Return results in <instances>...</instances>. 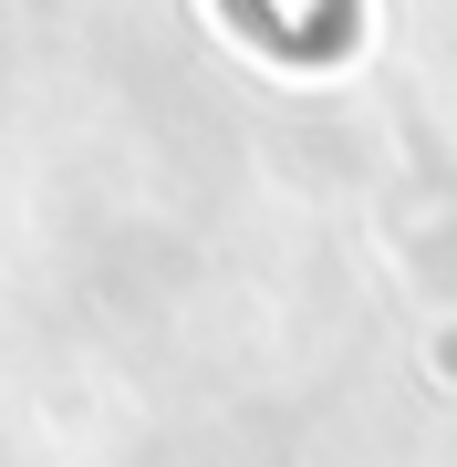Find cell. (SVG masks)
Instances as JSON below:
<instances>
[{
	"label": "cell",
	"mask_w": 457,
	"mask_h": 467,
	"mask_svg": "<svg viewBox=\"0 0 457 467\" xmlns=\"http://www.w3.org/2000/svg\"><path fill=\"white\" fill-rule=\"evenodd\" d=\"M239 11H250V21H260V0H239Z\"/></svg>",
	"instance_id": "obj_1"
}]
</instances>
